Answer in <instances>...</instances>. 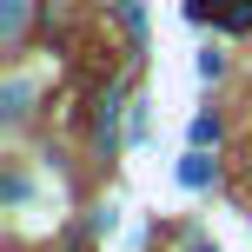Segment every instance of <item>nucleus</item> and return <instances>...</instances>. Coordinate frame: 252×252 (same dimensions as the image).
Here are the masks:
<instances>
[{"instance_id":"nucleus-1","label":"nucleus","mask_w":252,"mask_h":252,"mask_svg":"<svg viewBox=\"0 0 252 252\" xmlns=\"http://www.w3.org/2000/svg\"><path fill=\"white\" fill-rule=\"evenodd\" d=\"M186 13L226 27V33H252V0H186Z\"/></svg>"},{"instance_id":"nucleus-2","label":"nucleus","mask_w":252,"mask_h":252,"mask_svg":"<svg viewBox=\"0 0 252 252\" xmlns=\"http://www.w3.org/2000/svg\"><path fill=\"white\" fill-rule=\"evenodd\" d=\"M179 179H186V186H206V179H213V159H206V153L192 146L186 159H179Z\"/></svg>"},{"instance_id":"nucleus-3","label":"nucleus","mask_w":252,"mask_h":252,"mask_svg":"<svg viewBox=\"0 0 252 252\" xmlns=\"http://www.w3.org/2000/svg\"><path fill=\"white\" fill-rule=\"evenodd\" d=\"M27 27V0H0V33H20Z\"/></svg>"},{"instance_id":"nucleus-4","label":"nucleus","mask_w":252,"mask_h":252,"mask_svg":"<svg viewBox=\"0 0 252 252\" xmlns=\"http://www.w3.org/2000/svg\"><path fill=\"white\" fill-rule=\"evenodd\" d=\"M120 20H126V33H133V40L146 33V13H139V0H120Z\"/></svg>"},{"instance_id":"nucleus-5","label":"nucleus","mask_w":252,"mask_h":252,"mask_svg":"<svg viewBox=\"0 0 252 252\" xmlns=\"http://www.w3.org/2000/svg\"><path fill=\"white\" fill-rule=\"evenodd\" d=\"M192 252H213V246H192Z\"/></svg>"}]
</instances>
